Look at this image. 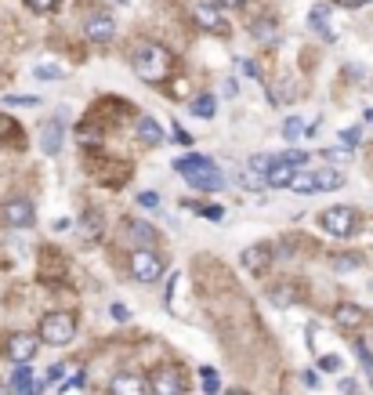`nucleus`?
Segmentation results:
<instances>
[{
    "instance_id": "obj_1",
    "label": "nucleus",
    "mask_w": 373,
    "mask_h": 395,
    "mask_svg": "<svg viewBox=\"0 0 373 395\" xmlns=\"http://www.w3.org/2000/svg\"><path fill=\"white\" fill-rule=\"evenodd\" d=\"M131 66L145 84H160V80H167V73H171V51H167L163 44L141 40L131 51Z\"/></svg>"
},
{
    "instance_id": "obj_2",
    "label": "nucleus",
    "mask_w": 373,
    "mask_h": 395,
    "mask_svg": "<svg viewBox=\"0 0 373 395\" xmlns=\"http://www.w3.org/2000/svg\"><path fill=\"white\" fill-rule=\"evenodd\" d=\"M174 171L185 178L192 189H200V193H217V189H225V174L217 171V163L207 160V156H185L174 163Z\"/></svg>"
},
{
    "instance_id": "obj_3",
    "label": "nucleus",
    "mask_w": 373,
    "mask_h": 395,
    "mask_svg": "<svg viewBox=\"0 0 373 395\" xmlns=\"http://www.w3.org/2000/svg\"><path fill=\"white\" fill-rule=\"evenodd\" d=\"M36 337L44 341V345H69V341L76 337V320L69 312H47L44 320H40V330H36Z\"/></svg>"
},
{
    "instance_id": "obj_4",
    "label": "nucleus",
    "mask_w": 373,
    "mask_h": 395,
    "mask_svg": "<svg viewBox=\"0 0 373 395\" xmlns=\"http://www.w3.org/2000/svg\"><path fill=\"white\" fill-rule=\"evenodd\" d=\"M131 272H134V279H141V283H156L163 276V258L152 247H138L131 254Z\"/></svg>"
},
{
    "instance_id": "obj_5",
    "label": "nucleus",
    "mask_w": 373,
    "mask_h": 395,
    "mask_svg": "<svg viewBox=\"0 0 373 395\" xmlns=\"http://www.w3.org/2000/svg\"><path fill=\"white\" fill-rule=\"evenodd\" d=\"M319 225H323L330 236H352L355 232V211L352 207H330V211H323Z\"/></svg>"
},
{
    "instance_id": "obj_6",
    "label": "nucleus",
    "mask_w": 373,
    "mask_h": 395,
    "mask_svg": "<svg viewBox=\"0 0 373 395\" xmlns=\"http://www.w3.org/2000/svg\"><path fill=\"white\" fill-rule=\"evenodd\" d=\"M36 348H40V337L36 334H11L8 337V345H4V352H8V359L11 363H29L33 355H36Z\"/></svg>"
},
{
    "instance_id": "obj_7",
    "label": "nucleus",
    "mask_w": 373,
    "mask_h": 395,
    "mask_svg": "<svg viewBox=\"0 0 373 395\" xmlns=\"http://www.w3.org/2000/svg\"><path fill=\"white\" fill-rule=\"evenodd\" d=\"M0 214H4V225H8V228H29V225L36 222L33 203H29V200H22V196H19V200H8Z\"/></svg>"
},
{
    "instance_id": "obj_8",
    "label": "nucleus",
    "mask_w": 373,
    "mask_h": 395,
    "mask_svg": "<svg viewBox=\"0 0 373 395\" xmlns=\"http://www.w3.org/2000/svg\"><path fill=\"white\" fill-rule=\"evenodd\" d=\"M149 392L152 395H182L185 392V377L174 370V366H163L149 377Z\"/></svg>"
},
{
    "instance_id": "obj_9",
    "label": "nucleus",
    "mask_w": 373,
    "mask_h": 395,
    "mask_svg": "<svg viewBox=\"0 0 373 395\" xmlns=\"http://www.w3.org/2000/svg\"><path fill=\"white\" fill-rule=\"evenodd\" d=\"M192 19H196V25H200V29H207V33H225L228 29V22H225L221 11H217L214 0H200V4L192 8Z\"/></svg>"
},
{
    "instance_id": "obj_10",
    "label": "nucleus",
    "mask_w": 373,
    "mask_h": 395,
    "mask_svg": "<svg viewBox=\"0 0 373 395\" xmlns=\"http://www.w3.org/2000/svg\"><path fill=\"white\" fill-rule=\"evenodd\" d=\"M239 265H243V269H247L250 276H261L268 265H272V247H268V243H254V247H247V250L239 254Z\"/></svg>"
},
{
    "instance_id": "obj_11",
    "label": "nucleus",
    "mask_w": 373,
    "mask_h": 395,
    "mask_svg": "<svg viewBox=\"0 0 373 395\" xmlns=\"http://www.w3.org/2000/svg\"><path fill=\"white\" fill-rule=\"evenodd\" d=\"M109 395H149V381L141 374H117L109 381Z\"/></svg>"
},
{
    "instance_id": "obj_12",
    "label": "nucleus",
    "mask_w": 373,
    "mask_h": 395,
    "mask_svg": "<svg viewBox=\"0 0 373 395\" xmlns=\"http://www.w3.org/2000/svg\"><path fill=\"white\" fill-rule=\"evenodd\" d=\"M366 320H370V312H366V309H359V304H352V301L337 304V312H333V323H337L341 330H359Z\"/></svg>"
},
{
    "instance_id": "obj_13",
    "label": "nucleus",
    "mask_w": 373,
    "mask_h": 395,
    "mask_svg": "<svg viewBox=\"0 0 373 395\" xmlns=\"http://www.w3.org/2000/svg\"><path fill=\"white\" fill-rule=\"evenodd\" d=\"M84 33H87V40H95V44H109L112 33H117V22L109 15H91L84 25Z\"/></svg>"
},
{
    "instance_id": "obj_14",
    "label": "nucleus",
    "mask_w": 373,
    "mask_h": 395,
    "mask_svg": "<svg viewBox=\"0 0 373 395\" xmlns=\"http://www.w3.org/2000/svg\"><path fill=\"white\" fill-rule=\"evenodd\" d=\"M62 127H66V120L55 117V120H47L40 127V149L47 152V156H55V152L62 149Z\"/></svg>"
},
{
    "instance_id": "obj_15",
    "label": "nucleus",
    "mask_w": 373,
    "mask_h": 395,
    "mask_svg": "<svg viewBox=\"0 0 373 395\" xmlns=\"http://www.w3.org/2000/svg\"><path fill=\"white\" fill-rule=\"evenodd\" d=\"M293 171H298V167H290V163H282V160L276 156L272 171L265 174V185H268V189H290V182H293Z\"/></svg>"
},
{
    "instance_id": "obj_16",
    "label": "nucleus",
    "mask_w": 373,
    "mask_h": 395,
    "mask_svg": "<svg viewBox=\"0 0 373 395\" xmlns=\"http://www.w3.org/2000/svg\"><path fill=\"white\" fill-rule=\"evenodd\" d=\"M36 381H33V370H29V363H19L15 366V374H11V392H19V395H36Z\"/></svg>"
},
{
    "instance_id": "obj_17",
    "label": "nucleus",
    "mask_w": 373,
    "mask_h": 395,
    "mask_svg": "<svg viewBox=\"0 0 373 395\" xmlns=\"http://www.w3.org/2000/svg\"><path fill=\"white\" fill-rule=\"evenodd\" d=\"M134 134H138V142H145V145H160V142H163V127L152 120V117H138Z\"/></svg>"
},
{
    "instance_id": "obj_18",
    "label": "nucleus",
    "mask_w": 373,
    "mask_h": 395,
    "mask_svg": "<svg viewBox=\"0 0 373 395\" xmlns=\"http://www.w3.org/2000/svg\"><path fill=\"white\" fill-rule=\"evenodd\" d=\"M341 185H344V174L341 171H333V167L315 171V193H333V189H341Z\"/></svg>"
},
{
    "instance_id": "obj_19",
    "label": "nucleus",
    "mask_w": 373,
    "mask_h": 395,
    "mask_svg": "<svg viewBox=\"0 0 373 395\" xmlns=\"http://www.w3.org/2000/svg\"><path fill=\"white\" fill-rule=\"evenodd\" d=\"M326 19H330V8H326V4H315L312 11H308V25H312L315 33H323V40H333V33H330Z\"/></svg>"
},
{
    "instance_id": "obj_20",
    "label": "nucleus",
    "mask_w": 373,
    "mask_h": 395,
    "mask_svg": "<svg viewBox=\"0 0 373 395\" xmlns=\"http://www.w3.org/2000/svg\"><path fill=\"white\" fill-rule=\"evenodd\" d=\"M250 36H254V40H261V44H276L279 29H276L272 19H257V22L250 25Z\"/></svg>"
},
{
    "instance_id": "obj_21",
    "label": "nucleus",
    "mask_w": 373,
    "mask_h": 395,
    "mask_svg": "<svg viewBox=\"0 0 373 395\" xmlns=\"http://www.w3.org/2000/svg\"><path fill=\"white\" fill-rule=\"evenodd\" d=\"M290 189H293V193H301V196L315 193V171L298 167V171H293V182H290Z\"/></svg>"
},
{
    "instance_id": "obj_22",
    "label": "nucleus",
    "mask_w": 373,
    "mask_h": 395,
    "mask_svg": "<svg viewBox=\"0 0 373 395\" xmlns=\"http://www.w3.org/2000/svg\"><path fill=\"white\" fill-rule=\"evenodd\" d=\"M80 228H84V243H95V239L101 236V214H98V211H91V214H84V222H80Z\"/></svg>"
},
{
    "instance_id": "obj_23",
    "label": "nucleus",
    "mask_w": 373,
    "mask_h": 395,
    "mask_svg": "<svg viewBox=\"0 0 373 395\" xmlns=\"http://www.w3.org/2000/svg\"><path fill=\"white\" fill-rule=\"evenodd\" d=\"M214 109H217L214 95H196V98H192V112H196L200 120H210V117H214Z\"/></svg>"
},
{
    "instance_id": "obj_24",
    "label": "nucleus",
    "mask_w": 373,
    "mask_h": 395,
    "mask_svg": "<svg viewBox=\"0 0 373 395\" xmlns=\"http://www.w3.org/2000/svg\"><path fill=\"white\" fill-rule=\"evenodd\" d=\"M131 236L138 239V247H152V243H156V232H152V225H145V222L131 225Z\"/></svg>"
},
{
    "instance_id": "obj_25",
    "label": "nucleus",
    "mask_w": 373,
    "mask_h": 395,
    "mask_svg": "<svg viewBox=\"0 0 373 395\" xmlns=\"http://www.w3.org/2000/svg\"><path fill=\"white\" fill-rule=\"evenodd\" d=\"M272 163H276V156H268V152H257V156H250V163H247V171H254V174H268L272 171Z\"/></svg>"
},
{
    "instance_id": "obj_26",
    "label": "nucleus",
    "mask_w": 373,
    "mask_h": 395,
    "mask_svg": "<svg viewBox=\"0 0 373 395\" xmlns=\"http://www.w3.org/2000/svg\"><path fill=\"white\" fill-rule=\"evenodd\" d=\"M359 265H363L359 254H341V258L333 261V272H352V269H359Z\"/></svg>"
},
{
    "instance_id": "obj_27",
    "label": "nucleus",
    "mask_w": 373,
    "mask_h": 395,
    "mask_svg": "<svg viewBox=\"0 0 373 395\" xmlns=\"http://www.w3.org/2000/svg\"><path fill=\"white\" fill-rule=\"evenodd\" d=\"M279 160L290 163V167H308V152H301V149H287Z\"/></svg>"
},
{
    "instance_id": "obj_28",
    "label": "nucleus",
    "mask_w": 373,
    "mask_h": 395,
    "mask_svg": "<svg viewBox=\"0 0 373 395\" xmlns=\"http://www.w3.org/2000/svg\"><path fill=\"white\" fill-rule=\"evenodd\" d=\"M268 298H272V304H279V309H287V304H293V290H287V287H272L268 290Z\"/></svg>"
},
{
    "instance_id": "obj_29",
    "label": "nucleus",
    "mask_w": 373,
    "mask_h": 395,
    "mask_svg": "<svg viewBox=\"0 0 373 395\" xmlns=\"http://www.w3.org/2000/svg\"><path fill=\"white\" fill-rule=\"evenodd\" d=\"M0 138H4V142H8V138H19V123L11 120L8 112H0Z\"/></svg>"
},
{
    "instance_id": "obj_30",
    "label": "nucleus",
    "mask_w": 373,
    "mask_h": 395,
    "mask_svg": "<svg viewBox=\"0 0 373 395\" xmlns=\"http://www.w3.org/2000/svg\"><path fill=\"white\" fill-rule=\"evenodd\" d=\"M352 348H355V355H359V363H363V370L373 374V352L363 345V341H359V345H352Z\"/></svg>"
},
{
    "instance_id": "obj_31",
    "label": "nucleus",
    "mask_w": 373,
    "mask_h": 395,
    "mask_svg": "<svg viewBox=\"0 0 373 395\" xmlns=\"http://www.w3.org/2000/svg\"><path fill=\"white\" fill-rule=\"evenodd\" d=\"M69 366L66 363H58V366H51V370L44 374V385H62V374H66Z\"/></svg>"
},
{
    "instance_id": "obj_32",
    "label": "nucleus",
    "mask_w": 373,
    "mask_h": 395,
    "mask_svg": "<svg viewBox=\"0 0 373 395\" xmlns=\"http://www.w3.org/2000/svg\"><path fill=\"white\" fill-rule=\"evenodd\" d=\"M304 127H308V123H301L298 117H290L287 123H282V134H287V138H298V134L304 131Z\"/></svg>"
},
{
    "instance_id": "obj_33",
    "label": "nucleus",
    "mask_w": 373,
    "mask_h": 395,
    "mask_svg": "<svg viewBox=\"0 0 373 395\" xmlns=\"http://www.w3.org/2000/svg\"><path fill=\"white\" fill-rule=\"evenodd\" d=\"M138 203H141L145 211H156V207H160V196H156V193H138Z\"/></svg>"
},
{
    "instance_id": "obj_34",
    "label": "nucleus",
    "mask_w": 373,
    "mask_h": 395,
    "mask_svg": "<svg viewBox=\"0 0 373 395\" xmlns=\"http://www.w3.org/2000/svg\"><path fill=\"white\" fill-rule=\"evenodd\" d=\"M200 374H203V388H207V392H217V374L210 370V366H203Z\"/></svg>"
},
{
    "instance_id": "obj_35",
    "label": "nucleus",
    "mask_w": 373,
    "mask_h": 395,
    "mask_svg": "<svg viewBox=\"0 0 373 395\" xmlns=\"http://www.w3.org/2000/svg\"><path fill=\"white\" fill-rule=\"evenodd\" d=\"M36 76H40V80H58L62 69L58 66H36Z\"/></svg>"
},
{
    "instance_id": "obj_36",
    "label": "nucleus",
    "mask_w": 373,
    "mask_h": 395,
    "mask_svg": "<svg viewBox=\"0 0 373 395\" xmlns=\"http://www.w3.org/2000/svg\"><path fill=\"white\" fill-rule=\"evenodd\" d=\"M25 4H29L33 11H40V15H44V11H55V4H58V0H25Z\"/></svg>"
},
{
    "instance_id": "obj_37",
    "label": "nucleus",
    "mask_w": 373,
    "mask_h": 395,
    "mask_svg": "<svg viewBox=\"0 0 373 395\" xmlns=\"http://www.w3.org/2000/svg\"><path fill=\"white\" fill-rule=\"evenodd\" d=\"M76 134H80L87 145H98V131H95V127H76Z\"/></svg>"
},
{
    "instance_id": "obj_38",
    "label": "nucleus",
    "mask_w": 373,
    "mask_h": 395,
    "mask_svg": "<svg viewBox=\"0 0 373 395\" xmlns=\"http://www.w3.org/2000/svg\"><path fill=\"white\" fill-rule=\"evenodd\" d=\"M109 312H112V320H117V323H127V320H131V312H127V304H120V301L112 304Z\"/></svg>"
},
{
    "instance_id": "obj_39",
    "label": "nucleus",
    "mask_w": 373,
    "mask_h": 395,
    "mask_svg": "<svg viewBox=\"0 0 373 395\" xmlns=\"http://www.w3.org/2000/svg\"><path fill=\"white\" fill-rule=\"evenodd\" d=\"M326 156H330V160H348L352 149H348V145H333V149H326Z\"/></svg>"
},
{
    "instance_id": "obj_40",
    "label": "nucleus",
    "mask_w": 373,
    "mask_h": 395,
    "mask_svg": "<svg viewBox=\"0 0 373 395\" xmlns=\"http://www.w3.org/2000/svg\"><path fill=\"white\" fill-rule=\"evenodd\" d=\"M319 370H341V359L337 355H323V359H319Z\"/></svg>"
},
{
    "instance_id": "obj_41",
    "label": "nucleus",
    "mask_w": 373,
    "mask_h": 395,
    "mask_svg": "<svg viewBox=\"0 0 373 395\" xmlns=\"http://www.w3.org/2000/svg\"><path fill=\"white\" fill-rule=\"evenodd\" d=\"M341 138H344V145H348V149H355V145H359V127H348Z\"/></svg>"
},
{
    "instance_id": "obj_42",
    "label": "nucleus",
    "mask_w": 373,
    "mask_h": 395,
    "mask_svg": "<svg viewBox=\"0 0 373 395\" xmlns=\"http://www.w3.org/2000/svg\"><path fill=\"white\" fill-rule=\"evenodd\" d=\"M8 106H36V98H29V95H11Z\"/></svg>"
},
{
    "instance_id": "obj_43",
    "label": "nucleus",
    "mask_w": 373,
    "mask_h": 395,
    "mask_svg": "<svg viewBox=\"0 0 373 395\" xmlns=\"http://www.w3.org/2000/svg\"><path fill=\"white\" fill-rule=\"evenodd\" d=\"M171 95H174V98H185V95H189V80H174Z\"/></svg>"
},
{
    "instance_id": "obj_44",
    "label": "nucleus",
    "mask_w": 373,
    "mask_h": 395,
    "mask_svg": "<svg viewBox=\"0 0 373 395\" xmlns=\"http://www.w3.org/2000/svg\"><path fill=\"white\" fill-rule=\"evenodd\" d=\"M239 66H243V73H247V76H254V80H261V69H257L254 62H247V58H243Z\"/></svg>"
},
{
    "instance_id": "obj_45",
    "label": "nucleus",
    "mask_w": 373,
    "mask_h": 395,
    "mask_svg": "<svg viewBox=\"0 0 373 395\" xmlns=\"http://www.w3.org/2000/svg\"><path fill=\"white\" fill-rule=\"evenodd\" d=\"M174 138H178V145H192V138H189V134H185L178 123H174Z\"/></svg>"
},
{
    "instance_id": "obj_46",
    "label": "nucleus",
    "mask_w": 373,
    "mask_h": 395,
    "mask_svg": "<svg viewBox=\"0 0 373 395\" xmlns=\"http://www.w3.org/2000/svg\"><path fill=\"white\" fill-rule=\"evenodd\" d=\"M304 385H308V388H319V374L308 370V374H304Z\"/></svg>"
},
{
    "instance_id": "obj_47",
    "label": "nucleus",
    "mask_w": 373,
    "mask_h": 395,
    "mask_svg": "<svg viewBox=\"0 0 373 395\" xmlns=\"http://www.w3.org/2000/svg\"><path fill=\"white\" fill-rule=\"evenodd\" d=\"M203 214H207L210 222H217V218H221V207H207V211H203Z\"/></svg>"
},
{
    "instance_id": "obj_48",
    "label": "nucleus",
    "mask_w": 373,
    "mask_h": 395,
    "mask_svg": "<svg viewBox=\"0 0 373 395\" xmlns=\"http://www.w3.org/2000/svg\"><path fill=\"white\" fill-rule=\"evenodd\" d=\"M341 392L344 395H355V381H341Z\"/></svg>"
},
{
    "instance_id": "obj_49",
    "label": "nucleus",
    "mask_w": 373,
    "mask_h": 395,
    "mask_svg": "<svg viewBox=\"0 0 373 395\" xmlns=\"http://www.w3.org/2000/svg\"><path fill=\"white\" fill-rule=\"evenodd\" d=\"M221 4H228V8H243L247 0H221Z\"/></svg>"
},
{
    "instance_id": "obj_50",
    "label": "nucleus",
    "mask_w": 373,
    "mask_h": 395,
    "mask_svg": "<svg viewBox=\"0 0 373 395\" xmlns=\"http://www.w3.org/2000/svg\"><path fill=\"white\" fill-rule=\"evenodd\" d=\"M348 4H373V0H348Z\"/></svg>"
},
{
    "instance_id": "obj_51",
    "label": "nucleus",
    "mask_w": 373,
    "mask_h": 395,
    "mask_svg": "<svg viewBox=\"0 0 373 395\" xmlns=\"http://www.w3.org/2000/svg\"><path fill=\"white\" fill-rule=\"evenodd\" d=\"M225 395H247V392H243V388H236V392H225Z\"/></svg>"
},
{
    "instance_id": "obj_52",
    "label": "nucleus",
    "mask_w": 373,
    "mask_h": 395,
    "mask_svg": "<svg viewBox=\"0 0 373 395\" xmlns=\"http://www.w3.org/2000/svg\"><path fill=\"white\" fill-rule=\"evenodd\" d=\"M117 4H127V0H117Z\"/></svg>"
},
{
    "instance_id": "obj_53",
    "label": "nucleus",
    "mask_w": 373,
    "mask_h": 395,
    "mask_svg": "<svg viewBox=\"0 0 373 395\" xmlns=\"http://www.w3.org/2000/svg\"><path fill=\"white\" fill-rule=\"evenodd\" d=\"M370 131H373V120H370Z\"/></svg>"
}]
</instances>
